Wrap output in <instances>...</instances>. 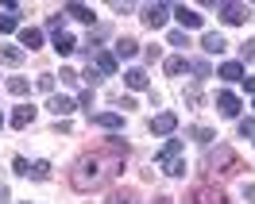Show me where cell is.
I'll return each mask as SVG.
<instances>
[{"label": "cell", "mask_w": 255, "mask_h": 204, "mask_svg": "<svg viewBox=\"0 0 255 204\" xmlns=\"http://www.w3.org/2000/svg\"><path fill=\"white\" fill-rule=\"evenodd\" d=\"M174 127H178V116H174V112H159V116L151 120V131H155V135H170Z\"/></svg>", "instance_id": "obj_8"}, {"label": "cell", "mask_w": 255, "mask_h": 204, "mask_svg": "<svg viewBox=\"0 0 255 204\" xmlns=\"http://www.w3.org/2000/svg\"><path fill=\"white\" fill-rule=\"evenodd\" d=\"M162 170L170 173V177H186V162H182V158H174V162H166Z\"/></svg>", "instance_id": "obj_27"}, {"label": "cell", "mask_w": 255, "mask_h": 204, "mask_svg": "<svg viewBox=\"0 0 255 204\" xmlns=\"http://www.w3.org/2000/svg\"><path fill=\"white\" fill-rule=\"evenodd\" d=\"M112 100H116L124 112H135V96H112Z\"/></svg>", "instance_id": "obj_33"}, {"label": "cell", "mask_w": 255, "mask_h": 204, "mask_svg": "<svg viewBox=\"0 0 255 204\" xmlns=\"http://www.w3.org/2000/svg\"><path fill=\"white\" fill-rule=\"evenodd\" d=\"M66 16H74V19H81V23L97 27V12H89L85 4H66Z\"/></svg>", "instance_id": "obj_13"}, {"label": "cell", "mask_w": 255, "mask_h": 204, "mask_svg": "<svg viewBox=\"0 0 255 204\" xmlns=\"http://www.w3.org/2000/svg\"><path fill=\"white\" fill-rule=\"evenodd\" d=\"M31 120H35V104H19V108L8 116V124H12V127H27Z\"/></svg>", "instance_id": "obj_12"}, {"label": "cell", "mask_w": 255, "mask_h": 204, "mask_svg": "<svg viewBox=\"0 0 255 204\" xmlns=\"http://www.w3.org/2000/svg\"><path fill=\"white\" fill-rule=\"evenodd\" d=\"M131 54H139V43H135V39H120V43H116V58H131Z\"/></svg>", "instance_id": "obj_20"}, {"label": "cell", "mask_w": 255, "mask_h": 204, "mask_svg": "<svg viewBox=\"0 0 255 204\" xmlns=\"http://www.w3.org/2000/svg\"><path fill=\"white\" fill-rule=\"evenodd\" d=\"M240 135H248V139H255V120H240Z\"/></svg>", "instance_id": "obj_34"}, {"label": "cell", "mask_w": 255, "mask_h": 204, "mask_svg": "<svg viewBox=\"0 0 255 204\" xmlns=\"http://www.w3.org/2000/svg\"><path fill=\"white\" fill-rule=\"evenodd\" d=\"M4 89H8V93H12V96H27V93H31V85H27V81H23V77H12V81H8V85H4Z\"/></svg>", "instance_id": "obj_24"}, {"label": "cell", "mask_w": 255, "mask_h": 204, "mask_svg": "<svg viewBox=\"0 0 255 204\" xmlns=\"http://www.w3.org/2000/svg\"><path fill=\"white\" fill-rule=\"evenodd\" d=\"M193 139H197V142H213V139H217V131H213V127H193Z\"/></svg>", "instance_id": "obj_28"}, {"label": "cell", "mask_w": 255, "mask_h": 204, "mask_svg": "<svg viewBox=\"0 0 255 204\" xmlns=\"http://www.w3.org/2000/svg\"><path fill=\"white\" fill-rule=\"evenodd\" d=\"M12 170H16V173H31V162H27V158H16V162H12Z\"/></svg>", "instance_id": "obj_35"}, {"label": "cell", "mask_w": 255, "mask_h": 204, "mask_svg": "<svg viewBox=\"0 0 255 204\" xmlns=\"http://www.w3.org/2000/svg\"><path fill=\"white\" fill-rule=\"evenodd\" d=\"M186 204H228V197H224V189L217 185H193L190 193H186Z\"/></svg>", "instance_id": "obj_3"}, {"label": "cell", "mask_w": 255, "mask_h": 204, "mask_svg": "<svg viewBox=\"0 0 255 204\" xmlns=\"http://www.w3.org/2000/svg\"><path fill=\"white\" fill-rule=\"evenodd\" d=\"M201 47H205L209 54H221V50H224V35H217V31H209L205 39H201Z\"/></svg>", "instance_id": "obj_22"}, {"label": "cell", "mask_w": 255, "mask_h": 204, "mask_svg": "<svg viewBox=\"0 0 255 204\" xmlns=\"http://www.w3.org/2000/svg\"><path fill=\"white\" fill-rule=\"evenodd\" d=\"M39 89H43V93H47V89H54V77H50V73H43V77H39Z\"/></svg>", "instance_id": "obj_38"}, {"label": "cell", "mask_w": 255, "mask_h": 204, "mask_svg": "<svg viewBox=\"0 0 255 204\" xmlns=\"http://www.w3.org/2000/svg\"><path fill=\"white\" fill-rule=\"evenodd\" d=\"M78 104L93 112V89H81V93H78Z\"/></svg>", "instance_id": "obj_32"}, {"label": "cell", "mask_w": 255, "mask_h": 204, "mask_svg": "<svg viewBox=\"0 0 255 204\" xmlns=\"http://www.w3.org/2000/svg\"><path fill=\"white\" fill-rule=\"evenodd\" d=\"M240 85H244V93H248V96H255V77H244Z\"/></svg>", "instance_id": "obj_39"}, {"label": "cell", "mask_w": 255, "mask_h": 204, "mask_svg": "<svg viewBox=\"0 0 255 204\" xmlns=\"http://www.w3.org/2000/svg\"><path fill=\"white\" fill-rule=\"evenodd\" d=\"M174 16L182 19L186 27H201V12H193L190 4H178V8H174Z\"/></svg>", "instance_id": "obj_16"}, {"label": "cell", "mask_w": 255, "mask_h": 204, "mask_svg": "<svg viewBox=\"0 0 255 204\" xmlns=\"http://www.w3.org/2000/svg\"><path fill=\"white\" fill-rule=\"evenodd\" d=\"M252 108H255V96H252Z\"/></svg>", "instance_id": "obj_44"}, {"label": "cell", "mask_w": 255, "mask_h": 204, "mask_svg": "<svg viewBox=\"0 0 255 204\" xmlns=\"http://www.w3.org/2000/svg\"><path fill=\"white\" fill-rule=\"evenodd\" d=\"M124 81H128V89H147V69H128Z\"/></svg>", "instance_id": "obj_21"}, {"label": "cell", "mask_w": 255, "mask_h": 204, "mask_svg": "<svg viewBox=\"0 0 255 204\" xmlns=\"http://www.w3.org/2000/svg\"><path fill=\"white\" fill-rule=\"evenodd\" d=\"M93 124L105 127V131H120L128 120H124V116H116V112H101V116H93Z\"/></svg>", "instance_id": "obj_10"}, {"label": "cell", "mask_w": 255, "mask_h": 204, "mask_svg": "<svg viewBox=\"0 0 255 204\" xmlns=\"http://www.w3.org/2000/svg\"><path fill=\"white\" fill-rule=\"evenodd\" d=\"M105 204H139V197H135V189H116Z\"/></svg>", "instance_id": "obj_19"}, {"label": "cell", "mask_w": 255, "mask_h": 204, "mask_svg": "<svg viewBox=\"0 0 255 204\" xmlns=\"http://www.w3.org/2000/svg\"><path fill=\"white\" fill-rule=\"evenodd\" d=\"M217 73H221V81H244L248 77V73H244V62H224Z\"/></svg>", "instance_id": "obj_15"}, {"label": "cell", "mask_w": 255, "mask_h": 204, "mask_svg": "<svg viewBox=\"0 0 255 204\" xmlns=\"http://www.w3.org/2000/svg\"><path fill=\"white\" fill-rule=\"evenodd\" d=\"M19 43L27 50H39L43 47V31H39V27H23V31H19Z\"/></svg>", "instance_id": "obj_17"}, {"label": "cell", "mask_w": 255, "mask_h": 204, "mask_svg": "<svg viewBox=\"0 0 255 204\" xmlns=\"http://www.w3.org/2000/svg\"><path fill=\"white\" fill-rule=\"evenodd\" d=\"M217 108H221L224 116H232V120H236V116H240V100H236V93H221V96H217Z\"/></svg>", "instance_id": "obj_14"}, {"label": "cell", "mask_w": 255, "mask_h": 204, "mask_svg": "<svg viewBox=\"0 0 255 204\" xmlns=\"http://www.w3.org/2000/svg\"><path fill=\"white\" fill-rule=\"evenodd\" d=\"M0 127H4V116H0Z\"/></svg>", "instance_id": "obj_43"}, {"label": "cell", "mask_w": 255, "mask_h": 204, "mask_svg": "<svg viewBox=\"0 0 255 204\" xmlns=\"http://www.w3.org/2000/svg\"><path fill=\"white\" fill-rule=\"evenodd\" d=\"M81 77H85V81H89V85H97V81H101V73H97V69H93V66H89V69H85V73H81Z\"/></svg>", "instance_id": "obj_37"}, {"label": "cell", "mask_w": 255, "mask_h": 204, "mask_svg": "<svg viewBox=\"0 0 255 204\" xmlns=\"http://www.w3.org/2000/svg\"><path fill=\"white\" fill-rule=\"evenodd\" d=\"M186 69H190V62H186V58H166V73H170V77H182Z\"/></svg>", "instance_id": "obj_23"}, {"label": "cell", "mask_w": 255, "mask_h": 204, "mask_svg": "<svg viewBox=\"0 0 255 204\" xmlns=\"http://www.w3.org/2000/svg\"><path fill=\"white\" fill-rule=\"evenodd\" d=\"M27 58H23V50L19 47H0V66H8V69H16V66H23Z\"/></svg>", "instance_id": "obj_11"}, {"label": "cell", "mask_w": 255, "mask_h": 204, "mask_svg": "<svg viewBox=\"0 0 255 204\" xmlns=\"http://www.w3.org/2000/svg\"><path fill=\"white\" fill-rule=\"evenodd\" d=\"M93 69L101 73V77H112V73H116V54H109V50H97V54H93Z\"/></svg>", "instance_id": "obj_7"}, {"label": "cell", "mask_w": 255, "mask_h": 204, "mask_svg": "<svg viewBox=\"0 0 255 204\" xmlns=\"http://www.w3.org/2000/svg\"><path fill=\"white\" fill-rule=\"evenodd\" d=\"M240 170H244V166H240V158H236L232 146H213V150L205 154V162H201L205 185H209V181H217V177L224 181V173H240Z\"/></svg>", "instance_id": "obj_2"}, {"label": "cell", "mask_w": 255, "mask_h": 204, "mask_svg": "<svg viewBox=\"0 0 255 204\" xmlns=\"http://www.w3.org/2000/svg\"><path fill=\"white\" fill-rule=\"evenodd\" d=\"M151 204H170V197H155V201H151Z\"/></svg>", "instance_id": "obj_41"}, {"label": "cell", "mask_w": 255, "mask_h": 204, "mask_svg": "<svg viewBox=\"0 0 255 204\" xmlns=\"http://www.w3.org/2000/svg\"><path fill=\"white\" fill-rule=\"evenodd\" d=\"M240 54H244V58H255V39H248V43L240 47Z\"/></svg>", "instance_id": "obj_36"}, {"label": "cell", "mask_w": 255, "mask_h": 204, "mask_svg": "<svg viewBox=\"0 0 255 204\" xmlns=\"http://www.w3.org/2000/svg\"><path fill=\"white\" fill-rule=\"evenodd\" d=\"M244 197H248V201L255 204V185H244Z\"/></svg>", "instance_id": "obj_40"}, {"label": "cell", "mask_w": 255, "mask_h": 204, "mask_svg": "<svg viewBox=\"0 0 255 204\" xmlns=\"http://www.w3.org/2000/svg\"><path fill=\"white\" fill-rule=\"evenodd\" d=\"M178 154H182V142H178V139H166V142H162V150H159V162L166 166V162H174Z\"/></svg>", "instance_id": "obj_18"}, {"label": "cell", "mask_w": 255, "mask_h": 204, "mask_svg": "<svg viewBox=\"0 0 255 204\" xmlns=\"http://www.w3.org/2000/svg\"><path fill=\"white\" fill-rule=\"evenodd\" d=\"M16 27H19V23H16V16H4V12H0V35H12Z\"/></svg>", "instance_id": "obj_29"}, {"label": "cell", "mask_w": 255, "mask_h": 204, "mask_svg": "<svg viewBox=\"0 0 255 204\" xmlns=\"http://www.w3.org/2000/svg\"><path fill=\"white\" fill-rule=\"evenodd\" d=\"M0 201H8V185H0Z\"/></svg>", "instance_id": "obj_42"}, {"label": "cell", "mask_w": 255, "mask_h": 204, "mask_svg": "<svg viewBox=\"0 0 255 204\" xmlns=\"http://www.w3.org/2000/svg\"><path fill=\"white\" fill-rule=\"evenodd\" d=\"M47 31H50V43H54V50H58L62 58H66V54H70L74 47H78V43H74V35H70V31L62 27V19H58V16H54V19L47 23Z\"/></svg>", "instance_id": "obj_4"}, {"label": "cell", "mask_w": 255, "mask_h": 204, "mask_svg": "<svg viewBox=\"0 0 255 204\" xmlns=\"http://www.w3.org/2000/svg\"><path fill=\"white\" fill-rule=\"evenodd\" d=\"M166 19H170V8H166V4H147L143 8V23L147 27L159 31V27H166Z\"/></svg>", "instance_id": "obj_5"}, {"label": "cell", "mask_w": 255, "mask_h": 204, "mask_svg": "<svg viewBox=\"0 0 255 204\" xmlns=\"http://www.w3.org/2000/svg\"><path fill=\"white\" fill-rule=\"evenodd\" d=\"M190 69H193V77H209V73H213L209 62H190Z\"/></svg>", "instance_id": "obj_31"}, {"label": "cell", "mask_w": 255, "mask_h": 204, "mask_svg": "<svg viewBox=\"0 0 255 204\" xmlns=\"http://www.w3.org/2000/svg\"><path fill=\"white\" fill-rule=\"evenodd\" d=\"M74 104H78V100H74V96H62V93H54L47 100V108L54 112V116H70V112H74Z\"/></svg>", "instance_id": "obj_9"}, {"label": "cell", "mask_w": 255, "mask_h": 204, "mask_svg": "<svg viewBox=\"0 0 255 204\" xmlns=\"http://www.w3.org/2000/svg\"><path fill=\"white\" fill-rule=\"evenodd\" d=\"M101 146H105V150H112V154H120V158L128 154V142H124V139H105Z\"/></svg>", "instance_id": "obj_25"}, {"label": "cell", "mask_w": 255, "mask_h": 204, "mask_svg": "<svg viewBox=\"0 0 255 204\" xmlns=\"http://www.w3.org/2000/svg\"><path fill=\"white\" fill-rule=\"evenodd\" d=\"M120 173H124V158L105 150V146H97V150L78 154L74 170H70V185L78 189V193H97V189H105L109 181H116Z\"/></svg>", "instance_id": "obj_1"}, {"label": "cell", "mask_w": 255, "mask_h": 204, "mask_svg": "<svg viewBox=\"0 0 255 204\" xmlns=\"http://www.w3.org/2000/svg\"><path fill=\"white\" fill-rule=\"evenodd\" d=\"M217 12H221V19H224V23H232V27H240V23H248V16H252V12L244 8V4H221Z\"/></svg>", "instance_id": "obj_6"}, {"label": "cell", "mask_w": 255, "mask_h": 204, "mask_svg": "<svg viewBox=\"0 0 255 204\" xmlns=\"http://www.w3.org/2000/svg\"><path fill=\"white\" fill-rule=\"evenodd\" d=\"M166 39H170V47H190V35L186 31H170Z\"/></svg>", "instance_id": "obj_30"}, {"label": "cell", "mask_w": 255, "mask_h": 204, "mask_svg": "<svg viewBox=\"0 0 255 204\" xmlns=\"http://www.w3.org/2000/svg\"><path fill=\"white\" fill-rule=\"evenodd\" d=\"M50 177V162H35L31 166V181H47Z\"/></svg>", "instance_id": "obj_26"}]
</instances>
